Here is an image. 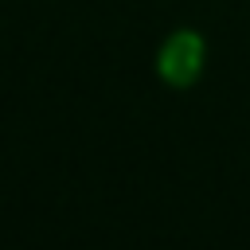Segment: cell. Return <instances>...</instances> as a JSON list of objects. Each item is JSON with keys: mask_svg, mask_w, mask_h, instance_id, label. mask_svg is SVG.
<instances>
[{"mask_svg": "<svg viewBox=\"0 0 250 250\" xmlns=\"http://www.w3.org/2000/svg\"><path fill=\"white\" fill-rule=\"evenodd\" d=\"M199 66H203V39L195 31H176L164 47H160V59H156V70L164 74V82L172 86H191L199 78Z\"/></svg>", "mask_w": 250, "mask_h": 250, "instance_id": "1", "label": "cell"}]
</instances>
